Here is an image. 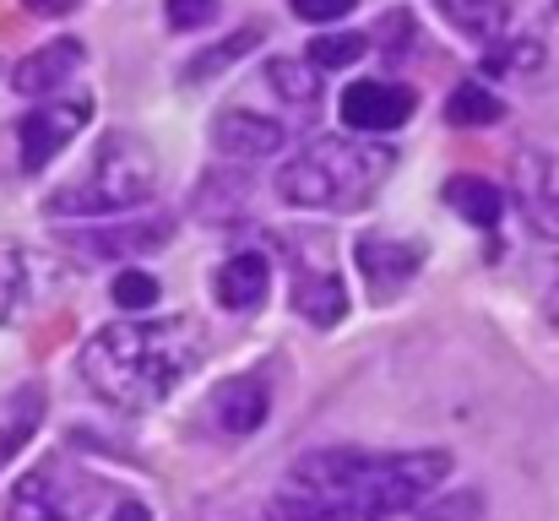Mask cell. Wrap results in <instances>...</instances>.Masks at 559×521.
<instances>
[{
	"instance_id": "cell-16",
	"label": "cell",
	"mask_w": 559,
	"mask_h": 521,
	"mask_svg": "<svg viewBox=\"0 0 559 521\" xmlns=\"http://www.w3.org/2000/svg\"><path fill=\"white\" fill-rule=\"evenodd\" d=\"M445 201L456 206V217H467V223H478V228H495L500 212H506V196H500L489 179H467V174L445 185Z\"/></svg>"
},
{
	"instance_id": "cell-1",
	"label": "cell",
	"mask_w": 559,
	"mask_h": 521,
	"mask_svg": "<svg viewBox=\"0 0 559 521\" xmlns=\"http://www.w3.org/2000/svg\"><path fill=\"white\" fill-rule=\"evenodd\" d=\"M201 358H206V332L186 316L115 321L87 338L82 380L115 407H158L201 369Z\"/></svg>"
},
{
	"instance_id": "cell-18",
	"label": "cell",
	"mask_w": 559,
	"mask_h": 521,
	"mask_svg": "<svg viewBox=\"0 0 559 521\" xmlns=\"http://www.w3.org/2000/svg\"><path fill=\"white\" fill-rule=\"evenodd\" d=\"M435 5L445 11L451 27H462L473 38H500V27H506V5L500 0H435Z\"/></svg>"
},
{
	"instance_id": "cell-29",
	"label": "cell",
	"mask_w": 559,
	"mask_h": 521,
	"mask_svg": "<svg viewBox=\"0 0 559 521\" xmlns=\"http://www.w3.org/2000/svg\"><path fill=\"white\" fill-rule=\"evenodd\" d=\"M478 511H484V500H478V495H456V500H445V506H429L424 521H462V517L473 521Z\"/></svg>"
},
{
	"instance_id": "cell-20",
	"label": "cell",
	"mask_w": 559,
	"mask_h": 521,
	"mask_svg": "<svg viewBox=\"0 0 559 521\" xmlns=\"http://www.w3.org/2000/svg\"><path fill=\"white\" fill-rule=\"evenodd\" d=\"M266 82H272L288 104H316V98H321V82H316V71H310L305 60H272V66H266Z\"/></svg>"
},
{
	"instance_id": "cell-23",
	"label": "cell",
	"mask_w": 559,
	"mask_h": 521,
	"mask_svg": "<svg viewBox=\"0 0 559 521\" xmlns=\"http://www.w3.org/2000/svg\"><path fill=\"white\" fill-rule=\"evenodd\" d=\"M250 521H370V517H359V511H337V506H310V500L283 495V500H272L261 517H250Z\"/></svg>"
},
{
	"instance_id": "cell-3",
	"label": "cell",
	"mask_w": 559,
	"mask_h": 521,
	"mask_svg": "<svg viewBox=\"0 0 559 521\" xmlns=\"http://www.w3.org/2000/svg\"><path fill=\"white\" fill-rule=\"evenodd\" d=\"M385 169H391L385 147L326 137V142H310L288 169L277 174V190H283V201L310 206V212H348V206H365L385 185Z\"/></svg>"
},
{
	"instance_id": "cell-28",
	"label": "cell",
	"mask_w": 559,
	"mask_h": 521,
	"mask_svg": "<svg viewBox=\"0 0 559 521\" xmlns=\"http://www.w3.org/2000/svg\"><path fill=\"white\" fill-rule=\"evenodd\" d=\"M359 0H294V16H305V22H337V16H348Z\"/></svg>"
},
{
	"instance_id": "cell-8",
	"label": "cell",
	"mask_w": 559,
	"mask_h": 521,
	"mask_svg": "<svg viewBox=\"0 0 559 521\" xmlns=\"http://www.w3.org/2000/svg\"><path fill=\"white\" fill-rule=\"evenodd\" d=\"M76 66H82V44H76V38H55V44H44V49H33L27 60L11 66V87L27 93V98H44V93L66 87V82L76 76Z\"/></svg>"
},
{
	"instance_id": "cell-22",
	"label": "cell",
	"mask_w": 559,
	"mask_h": 521,
	"mask_svg": "<svg viewBox=\"0 0 559 521\" xmlns=\"http://www.w3.org/2000/svg\"><path fill=\"white\" fill-rule=\"evenodd\" d=\"M365 49H370L365 33H321V38H310V60H316V66H332V71L365 60Z\"/></svg>"
},
{
	"instance_id": "cell-32",
	"label": "cell",
	"mask_w": 559,
	"mask_h": 521,
	"mask_svg": "<svg viewBox=\"0 0 559 521\" xmlns=\"http://www.w3.org/2000/svg\"><path fill=\"white\" fill-rule=\"evenodd\" d=\"M555 11H559V0H555Z\"/></svg>"
},
{
	"instance_id": "cell-6",
	"label": "cell",
	"mask_w": 559,
	"mask_h": 521,
	"mask_svg": "<svg viewBox=\"0 0 559 521\" xmlns=\"http://www.w3.org/2000/svg\"><path fill=\"white\" fill-rule=\"evenodd\" d=\"M337 115H343L348 131H365V137L396 131V126L413 115V93L396 87V82H354V87H343Z\"/></svg>"
},
{
	"instance_id": "cell-21",
	"label": "cell",
	"mask_w": 559,
	"mask_h": 521,
	"mask_svg": "<svg viewBox=\"0 0 559 521\" xmlns=\"http://www.w3.org/2000/svg\"><path fill=\"white\" fill-rule=\"evenodd\" d=\"M158 239H169V223H153V228H104V234H87L76 245L93 250V256H115V250H147Z\"/></svg>"
},
{
	"instance_id": "cell-24",
	"label": "cell",
	"mask_w": 559,
	"mask_h": 521,
	"mask_svg": "<svg viewBox=\"0 0 559 521\" xmlns=\"http://www.w3.org/2000/svg\"><path fill=\"white\" fill-rule=\"evenodd\" d=\"M22 299H27V261L22 250L0 245V321H11Z\"/></svg>"
},
{
	"instance_id": "cell-7",
	"label": "cell",
	"mask_w": 559,
	"mask_h": 521,
	"mask_svg": "<svg viewBox=\"0 0 559 521\" xmlns=\"http://www.w3.org/2000/svg\"><path fill=\"white\" fill-rule=\"evenodd\" d=\"M212 142H217V153H228V158H272V153H283L288 147V131L277 126V120H266V115H250V109H228V115H217V126H212Z\"/></svg>"
},
{
	"instance_id": "cell-5",
	"label": "cell",
	"mask_w": 559,
	"mask_h": 521,
	"mask_svg": "<svg viewBox=\"0 0 559 521\" xmlns=\"http://www.w3.org/2000/svg\"><path fill=\"white\" fill-rule=\"evenodd\" d=\"M93 120V98L87 93H66V98H49V104H38L16 131H22V169L38 174L55 153H66L71 142H76V131Z\"/></svg>"
},
{
	"instance_id": "cell-13",
	"label": "cell",
	"mask_w": 559,
	"mask_h": 521,
	"mask_svg": "<svg viewBox=\"0 0 559 521\" xmlns=\"http://www.w3.org/2000/svg\"><path fill=\"white\" fill-rule=\"evenodd\" d=\"M38 418H44V391H38V386H16V391L0 396V473H5V462L33 440Z\"/></svg>"
},
{
	"instance_id": "cell-15",
	"label": "cell",
	"mask_w": 559,
	"mask_h": 521,
	"mask_svg": "<svg viewBox=\"0 0 559 521\" xmlns=\"http://www.w3.org/2000/svg\"><path fill=\"white\" fill-rule=\"evenodd\" d=\"M5 521H71V511L60 506L55 478H49V473H33V478H22V484L11 489Z\"/></svg>"
},
{
	"instance_id": "cell-25",
	"label": "cell",
	"mask_w": 559,
	"mask_h": 521,
	"mask_svg": "<svg viewBox=\"0 0 559 521\" xmlns=\"http://www.w3.org/2000/svg\"><path fill=\"white\" fill-rule=\"evenodd\" d=\"M115 305L147 310V305H158V283H153L147 272H120V277H115Z\"/></svg>"
},
{
	"instance_id": "cell-27",
	"label": "cell",
	"mask_w": 559,
	"mask_h": 521,
	"mask_svg": "<svg viewBox=\"0 0 559 521\" xmlns=\"http://www.w3.org/2000/svg\"><path fill=\"white\" fill-rule=\"evenodd\" d=\"M164 11H169V27L190 33V27H201V22H206V16L217 11V0H169Z\"/></svg>"
},
{
	"instance_id": "cell-30",
	"label": "cell",
	"mask_w": 559,
	"mask_h": 521,
	"mask_svg": "<svg viewBox=\"0 0 559 521\" xmlns=\"http://www.w3.org/2000/svg\"><path fill=\"white\" fill-rule=\"evenodd\" d=\"M33 16H66V11H76L82 0H22Z\"/></svg>"
},
{
	"instance_id": "cell-26",
	"label": "cell",
	"mask_w": 559,
	"mask_h": 521,
	"mask_svg": "<svg viewBox=\"0 0 559 521\" xmlns=\"http://www.w3.org/2000/svg\"><path fill=\"white\" fill-rule=\"evenodd\" d=\"M538 60H544V49H538L533 38H522L516 49H495V55H489V71H533Z\"/></svg>"
},
{
	"instance_id": "cell-11",
	"label": "cell",
	"mask_w": 559,
	"mask_h": 521,
	"mask_svg": "<svg viewBox=\"0 0 559 521\" xmlns=\"http://www.w3.org/2000/svg\"><path fill=\"white\" fill-rule=\"evenodd\" d=\"M418 261H424V250H413V245H402V239H385V234H365V239H359V267H365L374 294L402 288V283L418 272Z\"/></svg>"
},
{
	"instance_id": "cell-10",
	"label": "cell",
	"mask_w": 559,
	"mask_h": 521,
	"mask_svg": "<svg viewBox=\"0 0 559 521\" xmlns=\"http://www.w3.org/2000/svg\"><path fill=\"white\" fill-rule=\"evenodd\" d=\"M217 305L223 310H255L261 299H266V288H272V267H266V256H255V250H245V256H228L223 267H217Z\"/></svg>"
},
{
	"instance_id": "cell-2",
	"label": "cell",
	"mask_w": 559,
	"mask_h": 521,
	"mask_svg": "<svg viewBox=\"0 0 559 521\" xmlns=\"http://www.w3.org/2000/svg\"><path fill=\"white\" fill-rule=\"evenodd\" d=\"M451 478L445 451H310L288 467V495L359 517H402Z\"/></svg>"
},
{
	"instance_id": "cell-9",
	"label": "cell",
	"mask_w": 559,
	"mask_h": 521,
	"mask_svg": "<svg viewBox=\"0 0 559 521\" xmlns=\"http://www.w3.org/2000/svg\"><path fill=\"white\" fill-rule=\"evenodd\" d=\"M516 196H522L533 228L559 239V158L527 153V158H522V174H516Z\"/></svg>"
},
{
	"instance_id": "cell-17",
	"label": "cell",
	"mask_w": 559,
	"mask_h": 521,
	"mask_svg": "<svg viewBox=\"0 0 559 521\" xmlns=\"http://www.w3.org/2000/svg\"><path fill=\"white\" fill-rule=\"evenodd\" d=\"M445 120L451 126H500L506 120V104L489 93V87H478V82H467V87H456L451 98H445Z\"/></svg>"
},
{
	"instance_id": "cell-14",
	"label": "cell",
	"mask_w": 559,
	"mask_h": 521,
	"mask_svg": "<svg viewBox=\"0 0 559 521\" xmlns=\"http://www.w3.org/2000/svg\"><path fill=\"white\" fill-rule=\"evenodd\" d=\"M294 310H299L305 321H316V327L343 321V310H348L343 283H337L332 272H310V277H299V283H294Z\"/></svg>"
},
{
	"instance_id": "cell-31",
	"label": "cell",
	"mask_w": 559,
	"mask_h": 521,
	"mask_svg": "<svg viewBox=\"0 0 559 521\" xmlns=\"http://www.w3.org/2000/svg\"><path fill=\"white\" fill-rule=\"evenodd\" d=\"M109 521H147V506H142V500H126V506H115Z\"/></svg>"
},
{
	"instance_id": "cell-19",
	"label": "cell",
	"mask_w": 559,
	"mask_h": 521,
	"mask_svg": "<svg viewBox=\"0 0 559 521\" xmlns=\"http://www.w3.org/2000/svg\"><path fill=\"white\" fill-rule=\"evenodd\" d=\"M255 44H261V27H239V33H228L217 49H206V55H195V60H190V66H186V82L195 87L201 76H217L223 66H234V60H239V55H250Z\"/></svg>"
},
{
	"instance_id": "cell-12",
	"label": "cell",
	"mask_w": 559,
	"mask_h": 521,
	"mask_svg": "<svg viewBox=\"0 0 559 521\" xmlns=\"http://www.w3.org/2000/svg\"><path fill=\"white\" fill-rule=\"evenodd\" d=\"M261 418H266V386L261 380H223L217 391H212V424L223 429V435H250V429H261Z\"/></svg>"
},
{
	"instance_id": "cell-4",
	"label": "cell",
	"mask_w": 559,
	"mask_h": 521,
	"mask_svg": "<svg viewBox=\"0 0 559 521\" xmlns=\"http://www.w3.org/2000/svg\"><path fill=\"white\" fill-rule=\"evenodd\" d=\"M158 190V164H153V147L131 131H109L93 153V169L82 179H71L66 190H55L44 201L49 217H104V212H120V206H136Z\"/></svg>"
}]
</instances>
